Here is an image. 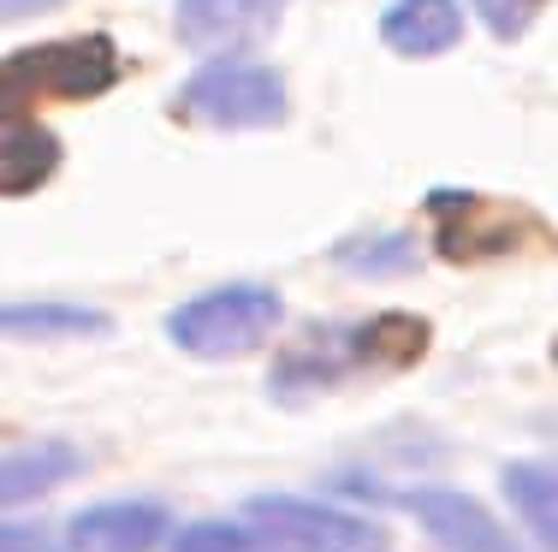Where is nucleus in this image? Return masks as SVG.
<instances>
[{
	"label": "nucleus",
	"mask_w": 558,
	"mask_h": 552,
	"mask_svg": "<svg viewBox=\"0 0 558 552\" xmlns=\"http://www.w3.org/2000/svg\"><path fill=\"white\" fill-rule=\"evenodd\" d=\"M172 552H286L262 529H238V523H191L172 535Z\"/></svg>",
	"instance_id": "obj_14"
},
{
	"label": "nucleus",
	"mask_w": 558,
	"mask_h": 552,
	"mask_svg": "<svg viewBox=\"0 0 558 552\" xmlns=\"http://www.w3.org/2000/svg\"><path fill=\"white\" fill-rule=\"evenodd\" d=\"M60 7V0H0V24H19V19H36V12Z\"/></svg>",
	"instance_id": "obj_18"
},
{
	"label": "nucleus",
	"mask_w": 558,
	"mask_h": 552,
	"mask_svg": "<svg viewBox=\"0 0 558 552\" xmlns=\"http://www.w3.org/2000/svg\"><path fill=\"white\" fill-rule=\"evenodd\" d=\"M60 161V143L43 125H31L24 113H0V196L36 191Z\"/></svg>",
	"instance_id": "obj_11"
},
{
	"label": "nucleus",
	"mask_w": 558,
	"mask_h": 552,
	"mask_svg": "<svg viewBox=\"0 0 558 552\" xmlns=\"http://www.w3.org/2000/svg\"><path fill=\"white\" fill-rule=\"evenodd\" d=\"M0 552H54V541L31 523H0Z\"/></svg>",
	"instance_id": "obj_17"
},
{
	"label": "nucleus",
	"mask_w": 558,
	"mask_h": 552,
	"mask_svg": "<svg viewBox=\"0 0 558 552\" xmlns=\"http://www.w3.org/2000/svg\"><path fill=\"white\" fill-rule=\"evenodd\" d=\"M333 256L344 268H363V273H387V268H404L410 256H416V244L404 238V232H387V238H351L339 244Z\"/></svg>",
	"instance_id": "obj_15"
},
{
	"label": "nucleus",
	"mask_w": 558,
	"mask_h": 552,
	"mask_svg": "<svg viewBox=\"0 0 558 552\" xmlns=\"http://www.w3.org/2000/svg\"><path fill=\"white\" fill-rule=\"evenodd\" d=\"M428 345V327L410 315H380V321H356L339 333H322L310 345H298L286 363L274 368V392H298V387H333L339 375L368 363H410Z\"/></svg>",
	"instance_id": "obj_2"
},
{
	"label": "nucleus",
	"mask_w": 558,
	"mask_h": 552,
	"mask_svg": "<svg viewBox=\"0 0 558 552\" xmlns=\"http://www.w3.org/2000/svg\"><path fill=\"white\" fill-rule=\"evenodd\" d=\"M505 499L517 505L523 529L535 535L541 552L558 547V488H553V469L547 464H511L505 469Z\"/></svg>",
	"instance_id": "obj_13"
},
{
	"label": "nucleus",
	"mask_w": 558,
	"mask_h": 552,
	"mask_svg": "<svg viewBox=\"0 0 558 552\" xmlns=\"http://www.w3.org/2000/svg\"><path fill=\"white\" fill-rule=\"evenodd\" d=\"M167 535V511L149 499H113V505H89L65 523L72 552H155Z\"/></svg>",
	"instance_id": "obj_8"
},
{
	"label": "nucleus",
	"mask_w": 558,
	"mask_h": 552,
	"mask_svg": "<svg viewBox=\"0 0 558 552\" xmlns=\"http://www.w3.org/2000/svg\"><path fill=\"white\" fill-rule=\"evenodd\" d=\"M286 0H179L172 7V30L196 54H226V48H250L279 24Z\"/></svg>",
	"instance_id": "obj_6"
},
{
	"label": "nucleus",
	"mask_w": 558,
	"mask_h": 552,
	"mask_svg": "<svg viewBox=\"0 0 558 552\" xmlns=\"http://www.w3.org/2000/svg\"><path fill=\"white\" fill-rule=\"evenodd\" d=\"M119 54L108 36H60V42H36L0 60V113H24L43 96L54 101H84L113 89Z\"/></svg>",
	"instance_id": "obj_1"
},
{
	"label": "nucleus",
	"mask_w": 558,
	"mask_h": 552,
	"mask_svg": "<svg viewBox=\"0 0 558 552\" xmlns=\"http://www.w3.org/2000/svg\"><path fill=\"white\" fill-rule=\"evenodd\" d=\"M108 333V315L84 304H0V339H89Z\"/></svg>",
	"instance_id": "obj_12"
},
{
	"label": "nucleus",
	"mask_w": 558,
	"mask_h": 552,
	"mask_svg": "<svg viewBox=\"0 0 558 552\" xmlns=\"http://www.w3.org/2000/svg\"><path fill=\"white\" fill-rule=\"evenodd\" d=\"M475 12H482V24L494 36H505V42H511V36H523L529 24H535V12H541V0H470Z\"/></svg>",
	"instance_id": "obj_16"
},
{
	"label": "nucleus",
	"mask_w": 558,
	"mask_h": 552,
	"mask_svg": "<svg viewBox=\"0 0 558 552\" xmlns=\"http://www.w3.org/2000/svg\"><path fill=\"white\" fill-rule=\"evenodd\" d=\"M463 36V12L458 0H392L380 19V42L404 60H434L446 48H458Z\"/></svg>",
	"instance_id": "obj_9"
},
{
	"label": "nucleus",
	"mask_w": 558,
	"mask_h": 552,
	"mask_svg": "<svg viewBox=\"0 0 558 552\" xmlns=\"http://www.w3.org/2000/svg\"><path fill=\"white\" fill-rule=\"evenodd\" d=\"M184 113L220 131H250V125H279L286 120V84L268 65L250 60H215L184 84Z\"/></svg>",
	"instance_id": "obj_4"
},
{
	"label": "nucleus",
	"mask_w": 558,
	"mask_h": 552,
	"mask_svg": "<svg viewBox=\"0 0 558 552\" xmlns=\"http://www.w3.org/2000/svg\"><path fill=\"white\" fill-rule=\"evenodd\" d=\"M84 469L77 445L65 440H43V445H19V452H0V511L7 505H31V499L54 493L60 481H72Z\"/></svg>",
	"instance_id": "obj_10"
},
{
	"label": "nucleus",
	"mask_w": 558,
	"mask_h": 552,
	"mask_svg": "<svg viewBox=\"0 0 558 552\" xmlns=\"http://www.w3.org/2000/svg\"><path fill=\"white\" fill-rule=\"evenodd\" d=\"M279 292L274 285H220L167 315V333L191 357H244L279 327Z\"/></svg>",
	"instance_id": "obj_3"
},
{
	"label": "nucleus",
	"mask_w": 558,
	"mask_h": 552,
	"mask_svg": "<svg viewBox=\"0 0 558 552\" xmlns=\"http://www.w3.org/2000/svg\"><path fill=\"white\" fill-rule=\"evenodd\" d=\"M404 511L434 535L446 552H517V541L505 535V523L487 505H475L458 488H410Z\"/></svg>",
	"instance_id": "obj_7"
},
{
	"label": "nucleus",
	"mask_w": 558,
	"mask_h": 552,
	"mask_svg": "<svg viewBox=\"0 0 558 552\" xmlns=\"http://www.w3.org/2000/svg\"><path fill=\"white\" fill-rule=\"evenodd\" d=\"M244 517L250 529H262L286 552H380L375 523L333 505H315V499H298V493H256L244 505Z\"/></svg>",
	"instance_id": "obj_5"
}]
</instances>
